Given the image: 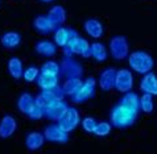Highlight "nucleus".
<instances>
[{
	"label": "nucleus",
	"instance_id": "nucleus-10",
	"mask_svg": "<svg viewBox=\"0 0 157 154\" xmlns=\"http://www.w3.org/2000/svg\"><path fill=\"white\" fill-rule=\"evenodd\" d=\"M78 33L71 28H66V26H58L54 30V43L59 47L65 49L69 42L71 41L74 37H77Z\"/></svg>",
	"mask_w": 157,
	"mask_h": 154
},
{
	"label": "nucleus",
	"instance_id": "nucleus-33",
	"mask_svg": "<svg viewBox=\"0 0 157 154\" xmlns=\"http://www.w3.org/2000/svg\"><path fill=\"white\" fill-rule=\"evenodd\" d=\"M81 124H82V128H83V130L86 132V133H94L95 128H97L98 121L95 120L94 117L87 116V117H85V118H82V120H81Z\"/></svg>",
	"mask_w": 157,
	"mask_h": 154
},
{
	"label": "nucleus",
	"instance_id": "nucleus-27",
	"mask_svg": "<svg viewBox=\"0 0 157 154\" xmlns=\"http://www.w3.org/2000/svg\"><path fill=\"white\" fill-rule=\"evenodd\" d=\"M40 73L48 74V75L59 77V74H61V66H59V63L56 62V61H46V62L41 66Z\"/></svg>",
	"mask_w": 157,
	"mask_h": 154
},
{
	"label": "nucleus",
	"instance_id": "nucleus-6",
	"mask_svg": "<svg viewBox=\"0 0 157 154\" xmlns=\"http://www.w3.org/2000/svg\"><path fill=\"white\" fill-rule=\"evenodd\" d=\"M79 122H81V116H79L78 109L74 107H67L66 112H65L62 117L58 120V125H59V128L65 130L66 133H70V132H73L79 125Z\"/></svg>",
	"mask_w": 157,
	"mask_h": 154
},
{
	"label": "nucleus",
	"instance_id": "nucleus-12",
	"mask_svg": "<svg viewBox=\"0 0 157 154\" xmlns=\"http://www.w3.org/2000/svg\"><path fill=\"white\" fill-rule=\"evenodd\" d=\"M17 129V121L12 115H4L0 120V138H10Z\"/></svg>",
	"mask_w": 157,
	"mask_h": 154
},
{
	"label": "nucleus",
	"instance_id": "nucleus-8",
	"mask_svg": "<svg viewBox=\"0 0 157 154\" xmlns=\"http://www.w3.org/2000/svg\"><path fill=\"white\" fill-rule=\"evenodd\" d=\"M133 87V75L132 71L128 69H120L116 70V75H115V85L114 88L119 92H129Z\"/></svg>",
	"mask_w": 157,
	"mask_h": 154
},
{
	"label": "nucleus",
	"instance_id": "nucleus-17",
	"mask_svg": "<svg viewBox=\"0 0 157 154\" xmlns=\"http://www.w3.org/2000/svg\"><path fill=\"white\" fill-rule=\"evenodd\" d=\"M33 28L36 29L38 33L48 34V33L54 32V30L57 29V26L52 23L48 16H37L36 19L33 20Z\"/></svg>",
	"mask_w": 157,
	"mask_h": 154
},
{
	"label": "nucleus",
	"instance_id": "nucleus-25",
	"mask_svg": "<svg viewBox=\"0 0 157 154\" xmlns=\"http://www.w3.org/2000/svg\"><path fill=\"white\" fill-rule=\"evenodd\" d=\"M33 104H34V98L29 92L21 94L19 96V99H17V109H19L21 113H24V115H27L29 112V109L32 108Z\"/></svg>",
	"mask_w": 157,
	"mask_h": 154
},
{
	"label": "nucleus",
	"instance_id": "nucleus-31",
	"mask_svg": "<svg viewBox=\"0 0 157 154\" xmlns=\"http://www.w3.org/2000/svg\"><path fill=\"white\" fill-rule=\"evenodd\" d=\"M27 116L30 118V120L38 121V120H41V118L45 116V109L41 108L40 105H37L36 103H34V104L32 105V108L29 109V112L27 113Z\"/></svg>",
	"mask_w": 157,
	"mask_h": 154
},
{
	"label": "nucleus",
	"instance_id": "nucleus-21",
	"mask_svg": "<svg viewBox=\"0 0 157 154\" xmlns=\"http://www.w3.org/2000/svg\"><path fill=\"white\" fill-rule=\"evenodd\" d=\"M34 50L37 54L42 57H53L57 53V45L52 41H48V39H42V41H38L36 43Z\"/></svg>",
	"mask_w": 157,
	"mask_h": 154
},
{
	"label": "nucleus",
	"instance_id": "nucleus-3",
	"mask_svg": "<svg viewBox=\"0 0 157 154\" xmlns=\"http://www.w3.org/2000/svg\"><path fill=\"white\" fill-rule=\"evenodd\" d=\"M95 94H97V81H95V78L89 77L82 83V86L78 88V91L74 95H71L70 98L74 103L82 104L87 100H90L91 98H94Z\"/></svg>",
	"mask_w": 157,
	"mask_h": 154
},
{
	"label": "nucleus",
	"instance_id": "nucleus-28",
	"mask_svg": "<svg viewBox=\"0 0 157 154\" xmlns=\"http://www.w3.org/2000/svg\"><path fill=\"white\" fill-rule=\"evenodd\" d=\"M41 92L50 100V102H56V100H63V98H65L63 90H62V87H59V86L54 87V88H50V90L41 91Z\"/></svg>",
	"mask_w": 157,
	"mask_h": 154
},
{
	"label": "nucleus",
	"instance_id": "nucleus-35",
	"mask_svg": "<svg viewBox=\"0 0 157 154\" xmlns=\"http://www.w3.org/2000/svg\"><path fill=\"white\" fill-rule=\"evenodd\" d=\"M40 2L41 3H53L54 0H40Z\"/></svg>",
	"mask_w": 157,
	"mask_h": 154
},
{
	"label": "nucleus",
	"instance_id": "nucleus-13",
	"mask_svg": "<svg viewBox=\"0 0 157 154\" xmlns=\"http://www.w3.org/2000/svg\"><path fill=\"white\" fill-rule=\"evenodd\" d=\"M140 90L144 94L151 96H157V75L155 73H147L140 81Z\"/></svg>",
	"mask_w": 157,
	"mask_h": 154
},
{
	"label": "nucleus",
	"instance_id": "nucleus-29",
	"mask_svg": "<svg viewBox=\"0 0 157 154\" xmlns=\"http://www.w3.org/2000/svg\"><path fill=\"white\" fill-rule=\"evenodd\" d=\"M155 109V104H153V99L151 95L144 94L140 98V111L144 113H152Z\"/></svg>",
	"mask_w": 157,
	"mask_h": 154
},
{
	"label": "nucleus",
	"instance_id": "nucleus-2",
	"mask_svg": "<svg viewBox=\"0 0 157 154\" xmlns=\"http://www.w3.org/2000/svg\"><path fill=\"white\" fill-rule=\"evenodd\" d=\"M128 66L131 70L139 74H147L152 71L155 66V61L152 58V55L149 53L144 51V50H136L132 51L131 54H128Z\"/></svg>",
	"mask_w": 157,
	"mask_h": 154
},
{
	"label": "nucleus",
	"instance_id": "nucleus-26",
	"mask_svg": "<svg viewBox=\"0 0 157 154\" xmlns=\"http://www.w3.org/2000/svg\"><path fill=\"white\" fill-rule=\"evenodd\" d=\"M82 83H83V81L81 78H67L63 82V86H62L63 94L67 96L74 95L78 91V88L82 86Z\"/></svg>",
	"mask_w": 157,
	"mask_h": 154
},
{
	"label": "nucleus",
	"instance_id": "nucleus-32",
	"mask_svg": "<svg viewBox=\"0 0 157 154\" xmlns=\"http://www.w3.org/2000/svg\"><path fill=\"white\" fill-rule=\"evenodd\" d=\"M38 75H40V70H38L36 66H29L28 69H25L24 70V73H23V79L25 82H34V81H37V78Z\"/></svg>",
	"mask_w": 157,
	"mask_h": 154
},
{
	"label": "nucleus",
	"instance_id": "nucleus-4",
	"mask_svg": "<svg viewBox=\"0 0 157 154\" xmlns=\"http://www.w3.org/2000/svg\"><path fill=\"white\" fill-rule=\"evenodd\" d=\"M91 43H89L86 38L83 37H74L70 42H69V45L63 49V53L65 55H82L85 57V58H89L91 57V47H90Z\"/></svg>",
	"mask_w": 157,
	"mask_h": 154
},
{
	"label": "nucleus",
	"instance_id": "nucleus-1",
	"mask_svg": "<svg viewBox=\"0 0 157 154\" xmlns=\"http://www.w3.org/2000/svg\"><path fill=\"white\" fill-rule=\"evenodd\" d=\"M139 113L131 111L129 108L121 105L120 103L114 105V108L111 109L110 113V120H111V125L115 128L123 129V128H128V126L133 125L135 121L137 118Z\"/></svg>",
	"mask_w": 157,
	"mask_h": 154
},
{
	"label": "nucleus",
	"instance_id": "nucleus-20",
	"mask_svg": "<svg viewBox=\"0 0 157 154\" xmlns=\"http://www.w3.org/2000/svg\"><path fill=\"white\" fill-rule=\"evenodd\" d=\"M48 17L56 26H62L66 21V9L62 6H53L48 12Z\"/></svg>",
	"mask_w": 157,
	"mask_h": 154
},
{
	"label": "nucleus",
	"instance_id": "nucleus-34",
	"mask_svg": "<svg viewBox=\"0 0 157 154\" xmlns=\"http://www.w3.org/2000/svg\"><path fill=\"white\" fill-rule=\"evenodd\" d=\"M34 103H36L37 105H40L41 108L45 109V108H46L48 105H49L52 102H50V100L48 99L46 96H45V95H44L42 92H41V94H38V95L36 96V98H34Z\"/></svg>",
	"mask_w": 157,
	"mask_h": 154
},
{
	"label": "nucleus",
	"instance_id": "nucleus-24",
	"mask_svg": "<svg viewBox=\"0 0 157 154\" xmlns=\"http://www.w3.org/2000/svg\"><path fill=\"white\" fill-rule=\"evenodd\" d=\"M90 47H91V57L97 62H104L108 58V51L102 42H94L90 45Z\"/></svg>",
	"mask_w": 157,
	"mask_h": 154
},
{
	"label": "nucleus",
	"instance_id": "nucleus-30",
	"mask_svg": "<svg viewBox=\"0 0 157 154\" xmlns=\"http://www.w3.org/2000/svg\"><path fill=\"white\" fill-rule=\"evenodd\" d=\"M112 130V125L111 122H107V121H100L97 124V128H95L94 133L99 136V137H106V136H108L111 133Z\"/></svg>",
	"mask_w": 157,
	"mask_h": 154
},
{
	"label": "nucleus",
	"instance_id": "nucleus-18",
	"mask_svg": "<svg viewBox=\"0 0 157 154\" xmlns=\"http://www.w3.org/2000/svg\"><path fill=\"white\" fill-rule=\"evenodd\" d=\"M7 70H8V74H10L15 81H19V79L23 78V73H24L23 61L20 58H17V57H12L7 62Z\"/></svg>",
	"mask_w": 157,
	"mask_h": 154
},
{
	"label": "nucleus",
	"instance_id": "nucleus-7",
	"mask_svg": "<svg viewBox=\"0 0 157 154\" xmlns=\"http://www.w3.org/2000/svg\"><path fill=\"white\" fill-rule=\"evenodd\" d=\"M59 66H61V74L66 79L67 78H81L82 73H83L82 65L70 55H65L62 61H61Z\"/></svg>",
	"mask_w": 157,
	"mask_h": 154
},
{
	"label": "nucleus",
	"instance_id": "nucleus-16",
	"mask_svg": "<svg viewBox=\"0 0 157 154\" xmlns=\"http://www.w3.org/2000/svg\"><path fill=\"white\" fill-rule=\"evenodd\" d=\"M0 43H2L4 49H8V50L16 49L21 43V34L19 32H15V30H8L0 38Z\"/></svg>",
	"mask_w": 157,
	"mask_h": 154
},
{
	"label": "nucleus",
	"instance_id": "nucleus-19",
	"mask_svg": "<svg viewBox=\"0 0 157 154\" xmlns=\"http://www.w3.org/2000/svg\"><path fill=\"white\" fill-rule=\"evenodd\" d=\"M45 137H44V133L41 132H30L25 137V146L29 150H38L40 148H42V145L45 144Z\"/></svg>",
	"mask_w": 157,
	"mask_h": 154
},
{
	"label": "nucleus",
	"instance_id": "nucleus-14",
	"mask_svg": "<svg viewBox=\"0 0 157 154\" xmlns=\"http://www.w3.org/2000/svg\"><path fill=\"white\" fill-rule=\"evenodd\" d=\"M115 75H116V70L114 67H108L104 69L99 75L98 79V85L100 87V90L103 91H110L114 88L115 85Z\"/></svg>",
	"mask_w": 157,
	"mask_h": 154
},
{
	"label": "nucleus",
	"instance_id": "nucleus-5",
	"mask_svg": "<svg viewBox=\"0 0 157 154\" xmlns=\"http://www.w3.org/2000/svg\"><path fill=\"white\" fill-rule=\"evenodd\" d=\"M110 53L116 61H123L129 54V43L124 36H114L110 39Z\"/></svg>",
	"mask_w": 157,
	"mask_h": 154
},
{
	"label": "nucleus",
	"instance_id": "nucleus-22",
	"mask_svg": "<svg viewBox=\"0 0 157 154\" xmlns=\"http://www.w3.org/2000/svg\"><path fill=\"white\" fill-rule=\"evenodd\" d=\"M119 103L121 105H124V107L129 108L131 111L136 112V113L140 112V98H139L137 94H135V92H131V91L125 92Z\"/></svg>",
	"mask_w": 157,
	"mask_h": 154
},
{
	"label": "nucleus",
	"instance_id": "nucleus-9",
	"mask_svg": "<svg viewBox=\"0 0 157 154\" xmlns=\"http://www.w3.org/2000/svg\"><path fill=\"white\" fill-rule=\"evenodd\" d=\"M44 137H45L46 141H49L52 144H58V145H63L69 141V133L61 129L58 124L48 125L44 129Z\"/></svg>",
	"mask_w": 157,
	"mask_h": 154
},
{
	"label": "nucleus",
	"instance_id": "nucleus-15",
	"mask_svg": "<svg viewBox=\"0 0 157 154\" xmlns=\"http://www.w3.org/2000/svg\"><path fill=\"white\" fill-rule=\"evenodd\" d=\"M83 29L91 38H95V39L100 38L104 33L103 24L98 19H87L83 23Z\"/></svg>",
	"mask_w": 157,
	"mask_h": 154
},
{
	"label": "nucleus",
	"instance_id": "nucleus-23",
	"mask_svg": "<svg viewBox=\"0 0 157 154\" xmlns=\"http://www.w3.org/2000/svg\"><path fill=\"white\" fill-rule=\"evenodd\" d=\"M36 82H37L38 87L41 88V91H45V90H50V88L57 87L59 79H58V77H56V75H48V74L40 73V75H38Z\"/></svg>",
	"mask_w": 157,
	"mask_h": 154
},
{
	"label": "nucleus",
	"instance_id": "nucleus-11",
	"mask_svg": "<svg viewBox=\"0 0 157 154\" xmlns=\"http://www.w3.org/2000/svg\"><path fill=\"white\" fill-rule=\"evenodd\" d=\"M67 103L65 100H56V102H52L48 107L45 108V116L50 120H56L58 121L62 115L66 112L67 109Z\"/></svg>",
	"mask_w": 157,
	"mask_h": 154
}]
</instances>
